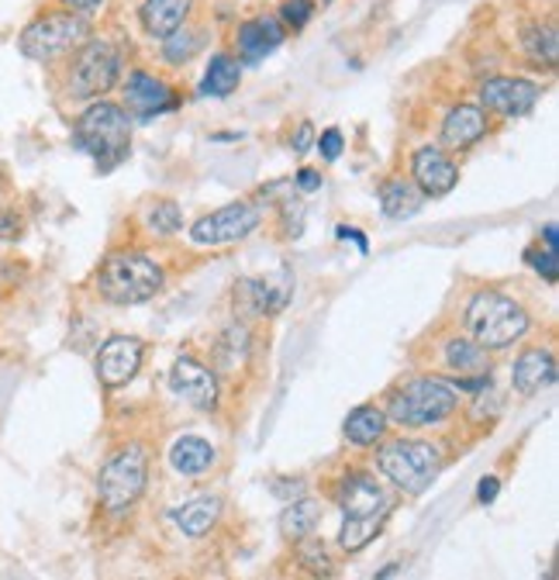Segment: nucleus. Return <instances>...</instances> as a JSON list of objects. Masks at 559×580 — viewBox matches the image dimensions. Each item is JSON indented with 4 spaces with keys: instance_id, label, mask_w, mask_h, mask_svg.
Segmentation results:
<instances>
[{
    "instance_id": "28",
    "label": "nucleus",
    "mask_w": 559,
    "mask_h": 580,
    "mask_svg": "<svg viewBox=\"0 0 559 580\" xmlns=\"http://www.w3.org/2000/svg\"><path fill=\"white\" fill-rule=\"evenodd\" d=\"M522 46L532 55V63H543L549 70H556L559 63V35L552 25H529L522 32Z\"/></svg>"
},
{
    "instance_id": "10",
    "label": "nucleus",
    "mask_w": 559,
    "mask_h": 580,
    "mask_svg": "<svg viewBox=\"0 0 559 580\" xmlns=\"http://www.w3.org/2000/svg\"><path fill=\"white\" fill-rule=\"evenodd\" d=\"M142 356H146L142 338L111 335L101 346V353H97V377H101V384L111 391L125 387L128 380H135V373L142 370Z\"/></svg>"
},
{
    "instance_id": "16",
    "label": "nucleus",
    "mask_w": 559,
    "mask_h": 580,
    "mask_svg": "<svg viewBox=\"0 0 559 580\" xmlns=\"http://www.w3.org/2000/svg\"><path fill=\"white\" fill-rule=\"evenodd\" d=\"M552 380H556V359L549 349H525L511 367V387L522 397L538 394L543 387H549Z\"/></svg>"
},
{
    "instance_id": "1",
    "label": "nucleus",
    "mask_w": 559,
    "mask_h": 580,
    "mask_svg": "<svg viewBox=\"0 0 559 580\" xmlns=\"http://www.w3.org/2000/svg\"><path fill=\"white\" fill-rule=\"evenodd\" d=\"M76 149H84L97 166L104 173L114 170L117 163H125L128 149H132V118L125 114V108L117 104H90L84 114H79L76 132H73Z\"/></svg>"
},
{
    "instance_id": "20",
    "label": "nucleus",
    "mask_w": 559,
    "mask_h": 580,
    "mask_svg": "<svg viewBox=\"0 0 559 580\" xmlns=\"http://www.w3.org/2000/svg\"><path fill=\"white\" fill-rule=\"evenodd\" d=\"M343 432L352 446H376L387 435V415L376 405H359L346 415Z\"/></svg>"
},
{
    "instance_id": "37",
    "label": "nucleus",
    "mask_w": 559,
    "mask_h": 580,
    "mask_svg": "<svg viewBox=\"0 0 559 580\" xmlns=\"http://www.w3.org/2000/svg\"><path fill=\"white\" fill-rule=\"evenodd\" d=\"M318 187H322V173H318V170H301V173H297V190L311 194Z\"/></svg>"
},
{
    "instance_id": "36",
    "label": "nucleus",
    "mask_w": 559,
    "mask_h": 580,
    "mask_svg": "<svg viewBox=\"0 0 559 580\" xmlns=\"http://www.w3.org/2000/svg\"><path fill=\"white\" fill-rule=\"evenodd\" d=\"M311 143H314V128H311V122L297 125V135L290 138V149H294V152H308Z\"/></svg>"
},
{
    "instance_id": "21",
    "label": "nucleus",
    "mask_w": 559,
    "mask_h": 580,
    "mask_svg": "<svg viewBox=\"0 0 559 580\" xmlns=\"http://www.w3.org/2000/svg\"><path fill=\"white\" fill-rule=\"evenodd\" d=\"M381 205L390 222H405L425 208V194L418 190L414 180H387L381 187Z\"/></svg>"
},
{
    "instance_id": "26",
    "label": "nucleus",
    "mask_w": 559,
    "mask_h": 580,
    "mask_svg": "<svg viewBox=\"0 0 559 580\" xmlns=\"http://www.w3.org/2000/svg\"><path fill=\"white\" fill-rule=\"evenodd\" d=\"M318 522H322V505L311 502V497H294L284 508V515H280V535H284L287 543H297V539L311 535Z\"/></svg>"
},
{
    "instance_id": "32",
    "label": "nucleus",
    "mask_w": 559,
    "mask_h": 580,
    "mask_svg": "<svg viewBox=\"0 0 559 580\" xmlns=\"http://www.w3.org/2000/svg\"><path fill=\"white\" fill-rule=\"evenodd\" d=\"M197 49H201V38L190 32H179V28L173 35H166V42H163V55L170 59V63H187Z\"/></svg>"
},
{
    "instance_id": "34",
    "label": "nucleus",
    "mask_w": 559,
    "mask_h": 580,
    "mask_svg": "<svg viewBox=\"0 0 559 580\" xmlns=\"http://www.w3.org/2000/svg\"><path fill=\"white\" fill-rule=\"evenodd\" d=\"M318 149H322V156L328 159V163H335L338 152H343V132H338V128H328L322 138H318Z\"/></svg>"
},
{
    "instance_id": "29",
    "label": "nucleus",
    "mask_w": 559,
    "mask_h": 580,
    "mask_svg": "<svg viewBox=\"0 0 559 580\" xmlns=\"http://www.w3.org/2000/svg\"><path fill=\"white\" fill-rule=\"evenodd\" d=\"M384 522H387V515H373V518H346V522H343V532H338V543H343L346 553H359L376 532H381Z\"/></svg>"
},
{
    "instance_id": "12",
    "label": "nucleus",
    "mask_w": 559,
    "mask_h": 580,
    "mask_svg": "<svg viewBox=\"0 0 559 580\" xmlns=\"http://www.w3.org/2000/svg\"><path fill=\"white\" fill-rule=\"evenodd\" d=\"M170 387L176 397H184L187 405L211 411L218 405V380L211 373V367H204L201 359L194 356H179L173 370H170Z\"/></svg>"
},
{
    "instance_id": "30",
    "label": "nucleus",
    "mask_w": 559,
    "mask_h": 580,
    "mask_svg": "<svg viewBox=\"0 0 559 580\" xmlns=\"http://www.w3.org/2000/svg\"><path fill=\"white\" fill-rule=\"evenodd\" d=\"M297 559H301L311 573L332 577V559H328V553L322 546V539H314V532L305 535V539H297Z\"/></svg>"
},
{
    "instance_id": "18",
    "label": "nucleus",
    "mask_w": 559,
    "mask_h": 580,
    "mask_svg": "<svg viewBox=\"0 0 559 580\" xmlns=\"http://www.w3.org/2000/svg\"><path fill=\"white\" fill-rule=\"evenodd\" d=\"M280 42H284V25L276 17H256L238 28V55L246 63H263Z\"/></svg>"
},
{
    "instance_id": "33",
    "label": "nucleus",
    "mask_w": 559,
    "mask_h": 580,
    "mask_svg": "<svg viewBox=\"0 0 559 580\" xmlns=\"http://www.w3.org/2000/svg\"><path fill=\"white\" fill-rule=\"evenodd\" d=\"M311 14H314L311 0H287V4L280 8V22H284L287 28H305Z\"/></svg>"
},
{
    "instance_id": "17",
    "label": "nucleus",
    "mask_w": 559,
    "mask_h": 580,
    "mask_svg": "<svg viewBox=\"0 0 559 580\" xmlns=\"http://www.w3.org/2000/svg\"><path fill=\"white\" fill-rule=\"evenodd\" d=\"M484 132H487V114L473 104H459L446 114V122H443V146L463 152L473 143H481Z\"/></svg>"
},
{
    "instance_id": "35",
    "label": "nucleus",
    "mask_w": 559,
    "mask_h": 580,
    "mask_svg": "<svg viewBox=\"0 0 559 580\" xmlns=\"http://www.w3.org/2000/svg\"><path fill=\"white\" fill-rule=\"evenodd\" d=\"M529 259H535V263H532V267H535L538 273H543L546 280H556V273H559V267H556V259H559V256H556L552 249H546V256H529Z\"/></svg>"
},
{
    "instance_id": "38",
    "label": "nucleus",
    "mask_w": 559,
    "mask_h": 580,
    "mask_svg": "<svg viewBox=\"0 0 559 580\" xmlns=\"http://www.w3.org/2000/svg\"><path fill=\"white\" fill-rule=\"evenodd\" d=\"M497 488H501V480H497V477H484V480H481V491H476V502L490 505L494 497H497Z\"/></svg>"
},
{
    "instance_id": "8",
    "label": "nucleus",
    "mask_w": 559,
    "mask_h": 580,
    "mask_svg": "<svg viewBox=\"0 0 559 580\" xmlns=\"http://www.w3.org/2000/svg\"><path fill=\"white\" fill-rule=\"evenodd\" d=\"M117 73H122V52L104 42V38L84 42L70 66V97L94 101V97L108 94L117 84Z\"/></svg>"
},
{
    "instance_id": "4",
    "label": "nucleus",
    "mask_w": 559,
    "mask_h": 580,
    "mask_svg": "<svg viewBox=\"0 0 559 580\" xmlns=\"http://www.w3.org/2000/svg\"><path fill=\"white\" fill-rule=\"evenodd\" d=\"M532 325L529 311L508 294L497 291H481L470 297L467 305V329L473 335V343H481L484 349H508L518 338H525Z\"/></svg>"
},
{
    "instance_id": "41",
    "label": "nucleus",
    "mask_w": 559,
    "mask_h": 580,
    "mask_svg": "<svg viewBox=\"0 0 559 580\" xmlns=\"http://www.w3.org/2000/svg\"><path fill=\"white\" fill-rule=\"evenodd\" d=\"M394 573H401V564H390L387 570H381V573H376V577H394Z\"/></svg>"
},
{
    "instance_id": "25",
    "label": "nucleus",
    "mask_w": 559,
    "mask_h": 580,
    "mask_svg": "<svg viewBox=\"0 0 559 580\" xmlns=\"http://www.w3.org/2000/svg\"><path fill=\"white\" fill-rule=\"evenodd\" d=\"M490 349H484L473 338H449L446 343V363L459 377H484L490 373Z\"/></svg>"
},
{
    "instance_id": "6",
    "label": "nucleus",
    "mask_w": 559,
    "mask_h": 580,
    "mask_svg": "<svg viewBox=\"0 0 559 580\" xmlns=\"http://www.w3.org/2000/svg\"><path fill=\"white\" fill-rule=\"evenodd\" d=\"M146 480H149V453L146 446L128 443L114 456H108V464L97 473V497H101V505L111 515H122L142 497Z\"/></svg>"
},
{
    "instance_id": "23",
    "label": "nucleus",
    "mask_w": 559,
    "mask_h": 580,
    "mask_svg": "<svg viewBox=\"0 0 559 580\" xmlns=\"http://www.w3.org/2000/svg\"><path fill=\"white\" fill-rule=\"evenodd\" d=\"M218 515H222V502H218V497H194V502L179 505L173 511V522L184 535L201 539V535H208L214 529Z\"/></svg>"
},
{
    "instance_id": "19",
    "label": "nucleus",
    "mask_w": 559,
    "mask_h": 580,
    "mask_svg": "<svg viewBox=\"0 0 559 580\" xmlns=\"http://www.w3.org/2000/svg\"><path fill=\"white\" fill-rule=\"evenodd\" d=\"M190 8H194V0H146L138 17H142V28L152 38H166L176 28H184Z\"/></svg>"
},
{
    "instance_id": "9",
    "label": "nucleus",
    "mask_w": 559,
    "mask_h": 580,
    "mask_svg": "<svg viewBox=\"0 0 559 580\" xmlns=\"http://www.w3.org/2000/svg\"><path fill=\"white\" fill-rule=\"evenodd\" d=\"M259 229V211L252 205H225L211 214H204L201 222H194L190 229V243L201 249H218V246H232L243 243L246 235Z\"/></svg>"
},
{
    "instance_id": "14",
    "label": "nucleus",
    "mask_w": 559,
    "mask_h": 580,
    "mask_svg": "<svg viewBox=\"0 0 559 580\" xmlns=\"http://www.w3.org/2000/svg\"><path fill=\"white\" fill-rule=\"evenodd\" d=\"M411 176H414L418 190H422L425 197H446L459 184V170L452 166V159L446 152L432 149V146L414 152Z\"/></svg>"
},
{
    "instance_id": "11",
    "label": "nucleus",
    "mask_w": 559,
    "mask_h": 580,
    "mask_svg": "<svg viewBox=\"0 0 559 580\" xmlns=\"http://www.w3.org/2000/svg\"><path fill=\"white\" fill-rule=\"evenodd\" d=\"M538 97H543V87L532 84L525 76H494L481 87V101L487 111L501 114V118H522L529 114Z\"/></svg>"
},
{
    "instance_id": "31",
    "label": "nucleus",
    "mask_w": 559,
    "mask_h": 580,
    "mask_svg": "<svg viewBox=\"0 0 559 580\" xmlns=\"http://www.w3.org/2000/svg\"><path fill=\"white\" fill-rule=\"evenodd\" d=\"M149 229L156 235H173L184 229V214H179V208L173 201H156L149 208Z\"/></svg>"
},
{
    "instance_id": "27",
    "label": "nucleus",
    "mask_w": 559,
    "mask_h": 580,
    "mask_svg": "<svg viewBox=\"0 0 559 580\" xmlns=\"http://www.w3.org/2000/svg\"><path fill=\"white\" fill-rule=\"evenodd\" d=\"M238 84H243V63L228 52H218L201 79V94L204 97H228L238 90Z\"/></svg>"
},
{
    "instance_id": "7",
    "label": "nucleus",
    "mask_w": 559,
    "mask_h": 580,
    "mask_svg": "<svg viewBox=\"0 0 559 580\" xmlns=\"http://www.w3.org/2000/svg\"><path fill=\"white\" fill-rule=\"evenodd\" d=\"M90 38V22L76 11H55L42 14L38 22H32L22 38H17V49L22 55L35 59V63H52V59L66 55L79 49Z\"/></svg>"
},
{
    "instance_id": "13",
    "label": "nucleus",
    "mask_w": 559,
    "mask_h": 580,
    "mask_svg": "<svg viewBox=\"0 0 559 580\" xmlns=\"http://www.w3.org/2000/svg\"><path fill=\"white\" fill-rule=\"evenodd\" d=\"M335 502L343 508L346 518H373V515H387V494L376 484L373 473L352 470L343 477V484L335 491Z\"/></svg>"
},
{
    "instance_id": "3",
    "label": "nucleus",
    "mask_w": 559,
    "mask_h": 580,
    "mask_svg": "<svg viewBox=\"0 0 559 580\" xmlns=\"http://www.w3.org/2000/svg\"><path fill=\"white\" fill-rule=\"evenodd\" d=\"M459 408L456 387L443 377H411L387 397V418L397 425H438Z\"/></svg>"
},
{
    "instance_id": "2",
    "label": "nucleus",
    "mask_w": 559,
    "mask_h": 580,
    "mask_svg": "<svg viewBox=\"0 0 559 580\" xmlns=\"http://www.w3.org/2000/svg\"><path fill=\"white\" fill-rule=\"evenodd\" d=\"M159 287H163V270L146 252H135V249L111 252L101 273H97V291H101L104 301L117 308L146 305L159 294Z\"/></svg>"
},
{
    "instance_id": "15",
    "label": "nucleus",
    "mask_w": 559,
    "mask_h": 580,
    "mask_svg": "<svg viewBox=\"0 0 559 580\" xmlns=\"http://www.w3.org/2000/svg\"><path fill=\"white\" fill-rule=\"evenodd\" d=\"M125 101H128V111L138 114V118H156L170 108H176V97L173 90L163 84V79H156L149 73H132L128 84H125Z\"/></svg>"
},
{
    "instance_id": "39",
    "label": "nucleus",
    "mask_w": 559,
    "mask_h": 580,
    "mask_svg": "<svg viewBox=\"0 0 559 580\" xmlns=\"http://www.w3.org/2000/svg\"><path fill=\"white\" fill-rule=\"evenodd\" d=\"M104 0H63V8L66 11H76V14H84V11H94V8H101Z\"/></svg>"
},
{
    "instance_id": "22",
    "label": "nucleus",
    "mask_w": 559,
    "mask_h": 580,
    "mask_svg": "<svg viewBox=\"0 0 559 580\" xmlns=\"http://www.w3.org/2000/svg\"><path fill=\"white\" fill-rule=\"evenodd\" d=\"M238 297L249 305L252 314H273L287 305L290 276H284V284H276V280H243V284H238Z\"/></svg>"
},
{
    "instance_id": "24",
    "label": "nucleus",
    "mask_w": 559,
    "mask_h": 580,
    "mask_svg": "<svg viewBox=\"0 0 559 580\" xmlns=\"http://www.w3.org/2000/svg\"><path fill=\"white\" fill-rule=\"evenodd\" d=\"M170 464H173L176 473L197 477V473H204V470L214 467V446L204 443V439H197V435H184V439H176V443H173Z\"/></svg>"
},
{
    "instance_id": "40",
    "label": "nucleus",
    "mask_w": 559,
    "mask_h": 580,
    "mask_svg": "<svg viewBox=\"0 0 559 580\" xmlns=\"http://www.w3.org/2000/svg\"><path fill=\"white\" fill-rule=\"evenodd\" d=\"M338 238H352V243L359 246V252H367V238L359 229H338Z\"/></svg>"
},
{
    "instance_id": "5",
    "label": "nucleus",
    "mask_w": 559,
    "mask_h": 580,
    "mask_svg": "<svg viewBox=\"0 0 559 580\" xmlns=\"http://www.w3.org/2000/svg\"><path fill=\"white\" fill-rule=\"evenodd\" d=\"M438 464H443V456L425 439H397V443H387L376 453L381 473L397 491H405L411 497L428 491V484L438 477Z\"/></svg>"
}]
</instances>
